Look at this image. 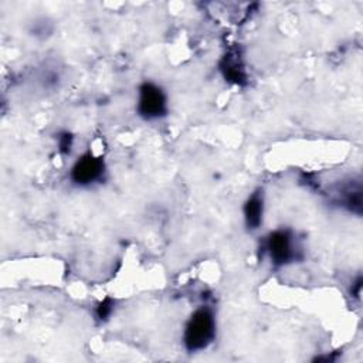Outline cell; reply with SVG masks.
Listing matches in <instances>:
<instances>
[{"label":"cell","instance_id":"2","mask_svg":"<svg viewBox=\"0 0 363 363\" xmlns=\"http://www.w3.org/2000/svg\"><path fill=\"white\" fill-rule=\"evenodd\" d=\"M262 251L269 257L272 265L282 267L294 262L299 257L301 250L291 230L278 228L268 234L262 242Z\"/></svg>","mask_w":363,"mask_h":363},{"label":"cell","instance_id":"1","mask_svg":"<svg viewBox=\"0 0 363 363\" xmlns=\"http://www.w3.org/2000/svg\"><path fill=\"white\" fill-rule=\"evenodd\" d=\"M216 337L214 311L203 305L197 308L186 322L183 332V345L187 352H200L207 349Z\"/></svg>","mask_w":363,"mask_h":363},{"label":"cell","instance_id":"6","mask_svg":"<svg viewBox=\"0 0 363 363\" xmlns=\"http://www.w3.org/2000/svg\"><path fill=\"white\" fill-rule=\"evenodd\" d=\"M244 223L248 231H255L262 224L264 217V194L262 190H255L251 196L245 200L242 207Z\"/></svg>","mask_w":363,"mask_h":363},{"label":"cell","instance_id":"8","mask_svg":"<svg viewBox=\"0 0 363 363\" xmlns=\"http://www.w3.org/2000/svg\"><path fill=\"white\" fill-rule=\"evenodd\" d=\"M115 308V301L111 296H105L95 308V316L99 322H106L109 316L112 315V311Z\"/></svg>","mask_w":363,"mask_h":363},{"label":"cell","instance_id":"7","mask_svg":"<svg viewBox=\"0 0 363 363\" xmlns=\"http://www.w3.org/2000/svg\"><path fill=\"white\" fill-rule=\"evenodd\" d=\"M339 203L350 213L362 214V184L359 180H350L339 190Z\"/></svg>","mask_w":363,"mask_h":363},{"label":"cell","instance_id":"9","mask_svg":"<svg viewBox=\"0 0 363 363\" xmlns=\"http://www.w3.org/2000/svg\"><path fill=\"white\" fill-rule=\"evenodd\" d=\"M58 150L60 153L62 155H69L71 150H72V146H74V136L71 132L68 130H64L61 133H58Z\"/></svg>","mask_w":363,"mask_h":363},{"label":"cell","instance_id":"5","mask_svg":"<svg viewBox=\"0 0 363 363\" xmlns=\"http://www.w3.org/2000/svg\"><path fill=\"white\" fill-rule=\"evenodd\" d=\"M218 69H220L221 75L224 77V79L234 85H244L247 82L245 65H244L240 51L235 48L227 51L221 57V60L218 62Z\"/></svg>","mask_w":363,"mask_h":363},{"label":"cell","instance_id":"4","mask_svg":"<svg viewBox=\"0 0 363 363\" xmlns=\"http://www.w3.org/2000/svg\"><path fill=\"white\" fill-rule=\"evenodd\" d=\"M105 172L106 166L104 157L92 152H85L71 166L69 180L79 187H88L102 182Z\"/></svg>","mask_w":363,"mask_h":363},{"label":"cell","instance_id":"3","mask_svg":"<svg viewBox=\"0 0 363 363\" xmlns=\"http://www.w3.org/2000/svg\"><path fill=\"white\" fill-rule=\"evenodd\" d=\"M169 112L167 95L155 82L145 81L138 88L136 113L145 121H159Z\"/></svg>","mask_w":363,"mask_h":363}]
</instances>
